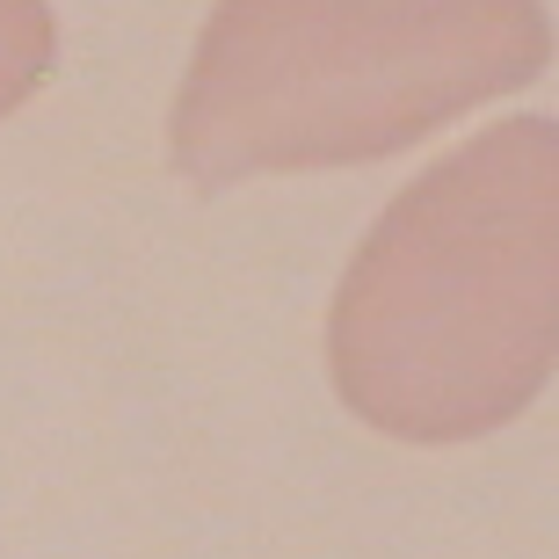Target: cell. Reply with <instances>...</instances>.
<instances>
[{"label":"cell","mask_w":559,"mask_h":559,"mask_svg":"<svg viewBox=\"0 0 559 559\" xmlns=\"http://www.w3.org/2000/svg\"><path fill=\"white\" fill-rule=\"evenodd\" d=\"M559 371V117H501L356 240L328 378L393 443H479Z\"/></svg>","instance_id":"1"},{"label":"cell","mask_w":559,"mask_h":559,"mask_svg":"<svg viewBox=\"0 0 559 559\" xmlns=\"http://www.w3.org/2000/svg\"><path fill=\"white\" fill-rule=\"evenodd\" d=\"M552 51L545 0H218L167 109V160L197 197L371 167L531 87Z\"/></svg>","instance_id":"2"},{"label":"cell","mask_w":559,"mask_h":559,"mask_svg":"<svg viewBox=\"0 0 559 559\" xmlns=\"http://www.w3.org/2000/svg\"><path fill=\"white\" fill-rule=\"evenodd\" d=\"M51 59H59L51 0H0V124L44 87Z\"/></svg>","instance_id":"3"}]
</instances>
